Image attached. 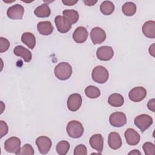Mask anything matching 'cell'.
Instances as JSON below:
<instances>
[{"instance_id": "1", "label": "cell", "mask_w": 155, "mask_h": 155, "mask_svg": "<svg viewBox=\"0 0 155 155\" xmlns=\"http://www.w3.org/2000/svg\"><path fill=\"white\" fill-rule=\"evenodd\" d=\"M54 73L55 76L59 80L65 81L70 78L72 74V67L71 65L66 62L59 63L54 68Z\"/></svg>"}, {"instance_id": "2", "label": "cell", "mask_w": 155, "mask_h": 155, "mask_svg": "<svg viewBox=\"0 0 155 155\" xmlns=\"http://www.w3.org/2000/svg\"><path fill=\"white\" fill-rule=\"evenodd\" d=\"M66 131L70 137L77 139L82 136L84 129L82 124L79 121L71 120L67 125Z\"/></svg>"}, {"instance_id": "3", "label": "cell", "mask_w": 155, "mask_h": 155, "mask_svg": "<svg viewBox=\"0 0 155 155\" xmlns=\"http://www.w3.org/2000/svg\"><path fill=\"white\" fill-rule=\"evenodd\" d=\"M93 80L98 84L105 83L109 77V73L106 68L102 65L95 67L91 73Z\"/></svg>"}, {"instance_id": "4", "label": "cell", "mask_w": 155, "mask_h": 155, "mask_svg": "<svg viewBox=\"0 0 155 155\" xmlns=\"http://www.w3.org/2000/svg\"><path fill=\"white\" fill-rule=\"evenodd\" d=\"M134 123L142 132H143L153 124V120L150 115L142 114L134 118Z\"/></svg>"}, {"instance_id": "5", "label": "cell", "mask_w": 155, "mask_h": 155, "mask_svg": "<svg viewBox=\"0 0 155 155\" xmlns=\"http://www.w3.org/2000/svg\"><path fill=\"white\" fill-rule=\"evenodd\" d=\"M21 140L18 137L13 136L5 141L4 149L8 153L17 154L21 149Z\"/></svg>"}, {"instance_id": "6", "label": "cell", "mask_w": 155, "mask_h": 155, "mask_svg": "<svg viewBox=\"0 0 155 155\" xmlns=\"http://www.w3.org/2000/svg\"><path fill=\"white\" fill-rule=\"evenodd\" d=\"M36 145L41 154H46L50 151L52 142L48 137L42 136L36 139Z\"/></svg>"}, {"instance_id": "7", "label": "cell", "mask_w": 155, "mask_h": 155, "mask_svg": "<svg viewBox=\"0 0 155 155\" xmlns=\"http://www.w3.org/2000/svg\"><path fill=\"white\" fill-rule=\"evenodd\" d=\"M109 122L114 127H121L127 124V117L122 112H114L109 117Z\"/></svg>"}, {"instance_id": "8", "label": "cell", "mask_w": 155, "mask_h": 155, "mask_svg": "<svg viewBox=\"0 0 155 155\" xmlns=\"http://www.w3.org/2000/svg\"><path fill=\"white\" fill-rule=\"evenodd\" d=\"M82 96L79 93H73L67 99V108L71 111H78L82 105Z\"/></svg>"}, {"instance_id": "9", "label": "cell", "mask_w": 155, "mask_h": 155, "mask_svg": "<svg viewBox=\"0 0 155 155\" xmlns=\"http://www.w3.org/2000/svg\"><path fill=\"white\" fill-rule=\"evenodd\" d=\"M147 96V90L142 87H136L132 88L129 93V99L134 102H140L145 98Z\"/></svg>"}, {"instance_id": "10", "label": "cell", "mask_w": 155, "mask_h": 155, "mask_svg": "<svg viewBox=\"0 0 155 155\" xmlns=\"http://www.w3.org/2000/svg\"><path fill=\"white\" fill-rule=\"evenodd\" d=\"M54 22L58 31L61 33H66L69 31L72 25L64 16L61 15L55 17Z\"/></svg>"}, {"instance_id": "11", "label": "cell", "mask_w": 155, "mask_h": 155, "mask_svg": "<svg viewBox=\"0 0 155 155\" xmlns=\"http://www.w3.org/2000/svg\"><path fill=\"white\" fill-rule=\"evenodd\" d=\"M90 38L94 45L100 44L105 41L106 39V33L102 28L96 27L91 30Z\"/></svg>"}, {"instance_id": "12", "label": "cell", "mask_w": 155, "mask_h": 155, "mask_svg": "<svg viewBox=\"0 0 155 155\" xmlns=\"http://www.w3.org/2000/svg\"><path fill=\"white\" fill-rule=\"evenodd\" d=\"M24 13L23 6L18 4L10 7L7 10V15L11 19H22Z\"/></svg>"}, {"instance_id": "13", "label": "cell", "mask_w": 155, "mask_h": 155, "mask_svg": "<svg viewBox=\"0 0 155 155\" xmlns=\"http://www.w3.org/2000/svg\"><path fill=\"white\" fill-rule=\"evenodd\" d=\"M114 51L110 46H101L96 51V56L98 59L103 61H107L113 57Z\"/></svg>"}, {"instance_id": "14", "label": "cell", "mask_w": 155, "mask_h": 155, "mask_svg": "<svg viewBox=\"0 0 155 155\" xmlns=\"http://www.w3.org/2000/svg\"><path fill=\"white\" fill-rule=\"evenodd\" d=\"M124 136L127 143L130 145H136L140 142V136L138 132L133 128L127 129L124 133Z\"/></svg>"}, {"instance_id": "15", "label": "cell", "mask_w": 155, "mask_h": 155, "mask_svg": "<svg viewBox=\"0 0 155 155\" xmlns=\"http://www.w3.org/2000/svg\"><path fill=\"white\" fill-rule=\"evenodd\" d=\"M89 143L92 148L96 150L99 153H101L104 147V138L101 134L93 135L89 140Z\"/></svg>"}, {"instance_id": "16", "label": "cell", "mask_w": 155, "mask_h": 155, "mask_svg": "<svg viewBox=\"0 0 155 155\" xmlns=\"http://www.w3.org/2000/svg\"><path fill=\"white\" fill-rule=\"evenodd\" d=\"M87 30L82 26H79L76 28L73 33V39L76 43H83L86 41L88 38Z\"/></svg>"}, {"instance_id": "17", "label": "cell", "mask_w": 155, "mask_h": 155, "mask_svg": "<svg viewBox=\"0 0 155 155\" xmlns=\"http://www.w3.org/2000/svg\"><path fill=\"white\" fill-rule=\"evenodd\" d=\"M122 139L117 132H111L108 137V144L113 150H117L122 146Z\"/></svg>"}, {"instance_id": "18", "label": "cell", "mask_w": 155, "mask_h": 155, "mask_svg": "<svg viewBox=\"0 0 155 155\" xmlns=\"http://www.w3.org/2000/svg\"><path fill=\"white\" fill-rule=\"evenodd\" d=\"M13 53L17 56L21 57L26 62H30L32 59V54L30 51L22 45H17L13 50Z\"/></svg>"}, {"instance_id": "19", "label": "cell", "mask_w": 155, "mask_h": 155, "mask_svg": "<svg viewBox=\"0 0 155 155\" xmlns=\"http://www.w3.org/2000/svg\"><path fill=\"white\" fill-rule=\"evenodd\" d=\"M143 34L148 38L154 39L155 38V22L150 20L145 22L142 25Z\"/></svg>"}, {"instance_id": "20", "label": "cell", "mask_w": 155, "mask_h": 155, "mask_svg": "<svg viewBox=\"0 0 155 155\" xmlns=\"http://www.w3.org/2000/svg\"><path fill=\"white\" fill-rule=\"evenodd\" d=\"M37 29L38 32L44 36H48L53 31V27L50 21H41L37 24Z\"/></svg>"}, {"instance_id": "21", "label": "cell", "mask_w": 155, "mask_h": 155, "mask_svg": "<svg viewBox=\"0 0 155 155\" xmlns=\"http://www.w3.org/2000/svg\"><path fill=\"white\" fill-rule=\"evenodd\" d=\"M21 41L30 49H33L36 45V38L30 32L24 33L21 36Z\"/></svg>"}, {"instance_id": "22", "label": "cell", "mask_w": 155, "mask_h": 155, "mask_svg": "<svg viewBox=\"0 0 155 155\" xmlns=\"http://www.w3.org/2000/svg\"><path fill=\"white\" fill-rule=\"evenodd\" d=\"M108 102L112 107H119L124 104V99L122 95L119 93H113L109 96Z\"/></svg>"}, {"instance_id": "23", "label": "cell", "mask_w": 155, "mask_h": 155, "mask_svg": "<svg viewBox=\"0 0 155 155\" xmlns=\"http://www.w3.org/2000/svg\"><path fill=\"white\" fill-rule=\"evenodd\" d=\"M34 13L38 18H47L50 15L51 10L47 4H43L35 8Z\"/></svg>"}, {"instance_id": "24", "label": "cell", "mask_w": 155, "mask_h": 155, "mask_svg": "<svg viewBox=\"0 0 155 155\" xmlns=\"http://www.w3.org/2000/svg\"><path fill=\"white\" fill-rule=\"evenodd\" d=\"M63 16H64L71 24H75L79 19L78 12L73 9H66L62 12Z\"/></svg>"}, {"instance_id": "25", "label": "cell", "mask_w": 155, "mask_h": 155, "mask_svg": "<svg viewBox=\"0 0 155 155\" xmlns=\"http://www.w3.org/2000/svg\"><path fill=\"white\" fill-rule=\"evenodd\" d=\"M114 5L110 1H105L100 5V10L105 15H111L114 11Z\"/></svg>"}, {"instance_id": "26", "label": "cell", "mask_w": 155, "mask_h": 155, "mask_svg": "<svg viewBox=\"0 0 155 155\" xmlns=\"http://www.w3.org/2000/svg\"><path fill=\"white\" fill-rule=\"evenodd\" d=\"M122 11L125 16H131L136 12V5L133 2H127L122 5Z\"/></svg>"}, {"instance_id": "27", "label": "cell", "mask_w": 155, "mask_h": 155, "mask_svg": "<svg viewBox=\"0 0 155 155\" xmlns=\"http://www.w3.org/2000/svg\"><path fill=\"white\" fill-rule=\"evenodd\" d=\"M85 95L90 99H95L101 95L100 90L94 85H89L84 90Z\"/></svg>"}, {"instance_id": "28", "label": "cell", "mask_w": 155, "mask_h": 155, "mask_svg": "<svg viewBox=\"0 0 155 155\" xmlns=\"http://www.w3.org/2000/svg\"><path fill=\"white\" fill-rule=\"evenodd\" d=\"M70 147V143L68 141L61 140L57 143L56 147V150L59 154L65 155L69 151Z\"/></svg>"}, {"instance_id": "29", "label": "cell", "mask_w": 155, "mask_h": 155, "mask_svg": "<svg viewBox=\"0 0 155 155\" xmlns=\"http://www.w3.org/2000/svg\"><path fill=\"white\" fill-rule=\"evenodd\" d=\"M143 150L146 155H154L155 154V146L150 142H147L142 146Z\"/></svg>"}, {"instance_id": "30", "label": "cell", "mask_w": 155, "mask_h": 155, "mask_svg": "<svg viewBox=\"0 0 155 155\" xmlns=\"http://www.w3.org/2000/svg\"><path fill=\"white\" fill-rule=\"evenodd\" d=\"M35 151L30 144L26 143L21 148L19 151L17 153V154H27V155H33L34 154Z\"/></svg>"}, {"instance_id": "31", "label": "cell", "mask_w": 155, "mask_h": 155, "mask_svg": "<svg viewBox=\"0 0 155 155\" xmlns=\"http://www.w3.org/2000/svg\"><path fill=\"white\" fill-rule=\"evenodd\" d=\"M10 47V42L8 40L5 38H0V52L4 53L8 50Z\"/></svg>"}, {"instance_id": "32", "label": "cell", "mask_w": 155, "mask_h": 155, "mask_svg": "<svg viewBox=\"0 0 155 155\" xmlns=\"http://www.w3.org/2000/svg\"><path fill=\"white\" fill-rule=\"evenodd\" d=\"M74 155H86L87 154V148L84 144H79L76 146L73 151Z\"/></svg>"}, {"instance_id": "33", "label": "cell", "mask_w": 155, "mask_h": 155, "mask_svg": "<svg viewBox=\"0 0 155 155\" xmlns=\"http://www.w3.org/2000/svg\"><path fill=\"white\" fill-rule=\"evenodd\" d=\"M8 127L7 123L3 120L0 121V136L1 138L8 133Z\"/></svg>"}, {"instance_id": "34", "label": "cell", "mask_w": 155, "mask_h": 155, "mask_svg": "<svg viewBox=\"0 0 155 155\" xmlns=\"http://www.w3.org/2000/svg\"><path fill=\"white\" fill-rule=\"evenodd\" d=\"M148 108L153 112L155 111V100L154 99H150L147 103Z\"/></svg>"}, {"instance_id": "35", "label": "cell", "mask_w": 155, "mask_h": 155, "mask_svg": "<svg viewBox=\"0 0 155 155\" xmlns=\"http://www.w3.org/2000/svg\"><path fill=\"white\" fill-rule=\"evenodd\" d=\"M78 1H73V0H62V3L65 5H68V6H71L74 4H76L78 2Z\"/></svg>"}, {"instance_id": "36", "label": "cell", "mask_w": 155, "mask_h": 155, "mask_svg": "<svg viewBox=\"0 0 155 155\" xmlns=\"http://www.w3.org/2000/svg\"><path fill=\"white\" fill-rule=\"evenodd\" d=\"M83 2H84V3L86 5H88V6H92V5H94L97 2V1L87 0V1H84Z\"/></svg>"}, {"instance_id": "37", "label": "cell", "mask_w": 155, "mask_h": 155, "mask_svg": "<svg viewBox=\"0 0 155 155\" xmlns=\"http://www.w3.org/2000/svg\"><path fill=\"white\" fill-rule=\"evenodd\" d=\"M149 53L150 54L153 56V57L154 56V44H153L149 48Z\"/></svg>"}, {"instance_id": "38", "label": "cell", "mask_w": 155, "mask_h": 155, "mask_svg": "<svg viewBox=\"0 0 155 155\" xmlns=\"http://www.w3.org/2000/svg\"><path fill=\"white\" fill-rule=\"evenodd\" d=\"M128 154H141V153L138 150H133L132 151L128 153Z\"/></svg>"}]
</instances>
